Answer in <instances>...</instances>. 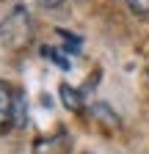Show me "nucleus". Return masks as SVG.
<instances>
[{
    "mask_svg": "<svg viewBox=\"0 0 149 154\" xmlns=\"http://www.w3.org/2000/svg\"><path fill=\"white\" fill-rule=\"evenodd\" d=\"M30 42H33V22L22 6H14L11 11L0 14V58L22 52Z\"/></svg>",
    "mask_w": 149,
    "mask_h": 154,
    "instance_id": "f257e3e1",
    "label": "nucleus"
},
{
    "mask_svg": "<svg viewBox=\"0 0 149 154\" xmlns=\"http://www.w3.org/2000/svg\"><path fill=\"white\" fill-rule=\"evenodd\" d=\"M14 127V91L0 80V135Z\"/></svg>",
    "mask_w": 149,
    "mask_h": 154,
    "instance_id": "f03ea898",
    "label": "nucleus"
},
{
    "mask_svg": "<svg viewBox=\"0 0 149 154\" xmlns=\"http://www.w3.org/2000/svg\"><path fill=\"white\" fill-rule=\"evenodd\" d=\"M61 99H64V107L72 110V113H80L83 110V94L78 88H72V85H61Z\"/></svg>",
    "mask_w": 149,
    "mask_h": 154,
    "instance_id": "7ed1b4c3",
    "label": "nucleus"
},
{
    "mask_svg": "<svg viewBox=\"0 0 149 154\" xmlns=\"http://www.w3.org/2000/svg\"><path fill=\"white\" fill-rule=\"evenodd\" d=\"M25 121H28L25 91H14V127H25Z\"/></svg>",
    "mask_w": 149,
    "mask_h": 154,
    "instance_id": "20e7f679",
    "label": "nucleus"
},
{
    "mask_svg": "<svg viewBox=\"0 0 149 154\" xmlns=\"http://www.w3.org/2000/svg\"><path fill=\"white\" fill-rule=\"evenodd\" d=\"M42 55L47 58V61H52L58 69H64V72H69V66H72V61L66 58V52H64V50H55V47H42Z\"/></svg>",
    "mask_w": 149,
    "mask_h": 154,
    "instance_id": "39448f33",
    "label": "nucleus"
},
{
    "mask_svg": "<svg viewBox=\"0 0 149 154\" xmlns=\"http://www.w3.org/2000/svg\"><path fill=\"white\" fill-rule=\"evenodd\" d=\"M55 33H58L61 38H64V44H66V50H69V55H78L80 52V38L78 36H74V33H69V30H64V28H58V30H55Z\"/></svg>",
    "mask_w": 149,
    "mask_h": 154,
    "instance_id": "423d86ee",
    "label": "nucleus"
},
{
    "mask_svg": "<svg viewBox=\"0 0 149 154\" xmlns=\"http://www.w3.org/2000/svg\"><path fill=\"white\" fill-rule=\"evenodd\" d=\"M127 6L133 14H141V17H149V0H127Z\"/></svg>",
    "mask_w": 149,
    "mask_h": 154,
    "instance_id": "0eeeda50",
    "label": "nucleus"
},
{
    "mask_svg": "<svg viewBox=\"0 0 149 154\" xmlns=\"http://www.w3.org/2000/svg\"><path fill=\"white\" fill-rule=\"evenodd\" d=\"M36 3H39L42 8H58V6L64 3V0H36Z\"/></svg>",
    "mask_w": 149,
    "mask_h": 154,
    "instance_id": "6e6552de",
    "label": "nucleus"
},
{
    "mask_svg": "<svg viewBox=\"0 0 149 154\" xmlns=\"http://www.w3.org/2000/svg\"><path fill=\"white\" fill-rule=\"evenodd\" d=\"M146 74H149V66H146Z\"/></svg>",
    "mask_w": 149,
    "mask_h": 154,
    "instance_id": "1a4fd4ad",
    "label": "nucleus"
}]
</instances>
